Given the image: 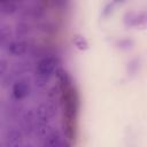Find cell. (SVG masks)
<instances>
[{"instance_id": "24", "label": "cell", "mask_w": 147, "mask_h": 147, "mask_svg": "<svg viewBox=\"0 0 147 147\" xmlns=\"http://www.w3.org/2000/svg\"><path fill=\"white\" fill-rule=\"evenodd\" d=\"M0 103H1V101H0Z\"/></svg>"}, {"instance_id": "13", "label": "cell", "mask_w": 147, "mask_h": 147, "mask_svg": "<svg viewBox=\"0 0 147 147\" xmlns=\"http://www.w3.org/2000/svg\"><path fill=\"white\" fill-rule=\"evenodd\" d=\"M17 11V2L15 0H10L3 5H0V13L3 15H13Z\"/></svg>"}, {"instance_id": "22", "label": "cell", "mask_w": 147, "mask_h": 147, "mask_svg": "<svg viewBox=\"0 0 147 147\" xmlns=\"http://www.w3.org/2000/svg\"><path fill=\"white\" fill-rule=\"evenodd\" d=\"M15 1H16V2H17V0H15Z\"/></svg>"}, {"instance_id": "20", "label": "cell", "mask_w": 147, "mask_h": 147, "mask_svg": "<svg viewBox=\"0 0 147 147\" xmlns=\"http://www.w3.org/2000/svg\"><path fill=\"white\" fill-rule=\"evenodd\" d=\"M65 1H67V0H55V2L59 3V5H63Z\"/></svg>"}, {"instance_id": "10", "label": "cell", "mask_w": 147, "mask_h": 147, "mask_svg": "<svg viewBox=\"0 0 147 147\" xmlns=\"http://www.w3.org/2000/svg\"><path fill=\"white\" fill-rule=\"evenodd\" d=\"M11 36H13V30H11L10 25L0 26V48L8 45Z\"/></svg>"}, {"instance_id": "6", "label": "cell", "mask_w": 147, "mask_h": 147, "mask_svg": "<svg viewBox=\"0 0 147 147\" xmlns=\"http://www.w3.org/2000/svg\"><path fill=\"white\" fill-rule=\"evenodd\" d=\"M146 23L145 11H127L124 15V24L127 28H139L144 26Z\"/></svg>"}, {"instance_id": "19", "label": "cell", "mask_w": 147, "mask_h": 147, "mask_svg": "<svg viewBox=\"0 0 147 147\" xmlns=\"http://www.w3.org/2000/svg\"><path fill=\"white\" fill-rule=\"evenodd\" d=\"M8 61L7 60H3V59H0V77L5 76L7 70H8Z\"/></svg>"}, {"instance_id": "8", "label": "cell", "mask_w": 147, "mask_h": 147, "mask_svg": "<svg viewBox=\"0 0 147 147\" xmlns=\"http://www.w3.org/2000/svg\"><path fill=\"white\" fill-rule=\"evenodd\" d=\"M41 145L45 147H57V146H62V136L60 133V131L57 130H52L42 140H41Z\"/></svg>"}, {"instance_id": "15", "label": "cell", "mask_w": 147, "mask_h": 147, "mask_svg": "<svg viewBox=\"0 0 147 147\" xmlns=\"http://www.w3.org/2000/svg\"><path fill=\"white\" fill-rule=\"evenodd\" d=\"M126 0H111L110 2H108L105 7H103V9H102V16H108V15H110L113 11H114V9H115V7H117L118 5H122V3H124Z\"/></svg>"}, {"instance_id": "23", "label": "cell", "mask_w": 147, "mask_h": 147, "mask_svg": "<svg viewBox=\"0 0 147 147\" xmlns=\"http://www.w3.org/2000/svg\"><path fill=\"white\" fill-rule=\"evenodd\" d=\"M0 145H1V142H0Z\"/></svg>"}, {"instance_id": "3", "label": "cell", "mask_w": 147, "mask_h": 147, "mask_svg": "<svg viewBox=\"0 0 147 147\" xmlns=\"http://www.w3.org/2000/svg\"><path fill=\"white\" fill-rule=\"evenodd\" d=\"M56 106L51 101L41 102L34 109V114L37 117V121L40 122H49L55 115H56Z\"/></svg>"}, {"instance_id": "2", "label": "cell", "mask_w": 147, "mask_h": 147, "mask_svg": "<svg viewBox=\"0 0 147 147\" xmlns=\"http://www.w3.org/2000/svg\"><path fill=\"white\" fill-rule=\"evenodd\" d=\"M13 96L16 100H23L31 93V83L28 77H20L13 83L11 87Z\"/></svg>"}, {"instance_id": "11", "label": "cell", "mask_w": 147, "mask_h": 147, "mask_svg": "<svg viewBox=\"0 0 147 147\" xmlns=\"http://www.w3.org/2000/svg\"><path fill=\"white\" fill-rule=\"evenodd\" d=\"M32 31V25L26 22V21H22L20 23L16 24V28H15V33L17 37L20 38H23V37H26L28 34H30Z\"/></svg>"}, {"instance_id": "7", "label": "cell", "mask_w": 147, "mask_h": 147, "mask_svg": "<svg viewBox=\"0 0 147 147\" xmlns=\"http://www.w3.org/2000/svg\"><path fill=\"white\" fill-rule=\"evenodd\" d=\"M5 139H6L7 145L20 146L23 144L24 133L20 127H9L5 132Z\"/></svg>"}, {"instance_id": "4", "label": "cell", "mask_w": 147, "mask_h": 147, "mask_svg": "<svg viewBox=\"0 0 147 147\" xmlns=\"http://www.w3.org/2000/svg\"><path fill=\"white\" fill-rule=\"evenodd\" d=\"M36 122H37V117H36L34 110L28 109V110L21 116V119H20V125H21V127H20V129L23 131L24 134L30 136V134L33 133Z\"/></svg>"}, {"instance_id": "12", "label": "cell", "mask_w": 147, "mask_h": 147, "mask_svg": "<svg viewBox=\"0 0 147 147\" xmlns=\"http://www.w3.org/2000/svg\"><path fill=\"white\" fill-rule=\"evenodd\" d=\"M72 44L79 51H87L88 47H90V44H88L87 39L82 34H76L72 38Z\"/></svg>"}, {"instance_id": "5", "label": "cell", "mask_w": 147, "mask_h": 147, "mask_svg": "<svg viewBox=\"0 0 147 147\" xmlns=\"http://www.w3.org/2000/svg\"><path fill=\"white\" fill-rule=\"evenodd\" d=\"M29 41L28 40H24V39H17V40H13V41H9L8 45L6 46V51L8 54L13 55V56H22L24 54L28 53L29 51Z\"/></svg>"}, {"instance_id": "16", "label": "cell", "mask_w": 147, "mask_h": 147, "mask_svg": "<svg viewBox=\"0 0 147 147\" xmlns=\"http://www.w3.org/2000/svg\"><path fill=\"white\" fill-rule=\"evenodd\" d=\"M115 45L121 51H129V49H131L133 47L134 41L132 39H130V38H122V39H118Z\"/></svg>"}, {"instance_id": "14", "label": "cell", "mask_w": 147, "mask_h": 147, "mask_svg": "<svg viewBox=\"0 0 147 147\" xmlns=\"http://www.w3.org/2000/svg\"><path fill=\"white\" fill-rule=\"evenodd\" d=\"M139 68H140V60L137 59V57L136 59H132L126 64V72L130 76H134L136 74H138Z\"/></svg>"}, {"instance_id": "17", "label": "cell", "mask_w": 147, "mask_h": 147, "mask_svg": "<svg viewBox=\"0 0 147 147\" xmlns=\"http://www.w3.org/2000/svg\"><path fill=\"white\" fill-rule=\"evenodd\" d=\"M44 14V7L40 5H34L29 9V16L32 18H39Z\"/></svg>"}, {"instance_id": "1", "label": "cell", "mask_w": 147, "mask_h": 147, "mask_svg": "<svg viewBox=\"0 0 147 147\" xmlns=\"http://www.w3.org/2000/svg\"><path fill=\"white\" fill-rule=\"evenodd\" d=\"M57 59L55 56H44L36 64V75L51 77L57 68Z\"/></svg>"}, {"instance_id": "18", "label": "cell", "mask_w": 147, "mask_h": 147, "mask_svg": "<svg viewBox=\"0 0 147 147\" xmlns=\"http://www.w3.org/2000/svg\"><path fill=\"white\" fill-rule=\"evenodd\" d=\"M48 80H49V77L36 75V78H34V86L38 87V88H44V87H46Z\"/></svg>"}, {"instance_id": "21", "label": "cell", "mask_w": 147, "mask_h": 147, "mask_svg": "<svg viewBox=\"0 0 147 147\" xmlns=\"http://www.w3.org/2000/svg\"><path fill=\"white\" fill-rule=\"evenodd\" d=\"M10 0H0V5H3V3H6V2H9Z\"/></svg>"}, {"instance_id": "9", "label": "cell", "mask_w": 147, "mask_h": 147, "mask_svg": "<svg viewBox=\"0 0 147 147\" xmlns=\"http://www.w3.org/2000/svg\"><path fill=\"white\" fill-rule=\"evenodd\" d=\"M52 126L48 124V122H40V121H37L36 122V125H34V130H33V133L39 137V139H44L51 131H52Z\"/></svg>"}]
</instances>
